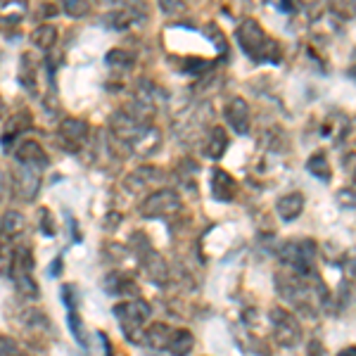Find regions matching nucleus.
<instances>
[{
	"label": "nucleus",
	"instance_id": "nucleus-19",
	"mask_svg": "<svg viewBox=\"0 0 356 356\" xmlns=\"http://www.w3.org/2000/svg\"><path fill=\"white\" fill-rule=\"evenodd\" d=\"M24 228H26V219H24V214H22V211H17V209L5 211L3 219H0V231L8 235V238L19 235Z\"/></svg>",
	"mask_w": 356,
	"mask_h": 356
},
{
	"label": "nucleus",
	"instance_id": "nucleus-31",
	"mask_svg": "<svg viewBox=\"0 0 356 356\" xmlns=\"http://www.w3.org/2000/svg\"><path fill=\"white\" fill-rule=\"evenodd\" d=\"M62 297H65V304L69 307V312H74L76 302H74V288H72V285H65V288H62Z\"/></svg>",
	"mask_w": 356,
	"mask_h": 356
},
{
	"label": "nucleus",
	"instance_id": "nucleus-29",
	"mask_svg": "<svg viewBox=\"0 0 356 356\" xmlns=\"http://www.w3.org/2000/svg\"><path fill=\"white\" fill-rule=\"evenodd\" d=\"M0 356H26L17 347V342L8 335H0Z\"/></svg>",
	"mask_w": 356,
	"mask_h": 356
},
{
	"label": "nucleus",
	"instance_id": "nucleus-18",
	"mask_svg": "<svg viewBox=\"0 0 356 356\" xmlns=\"http://www.w3.org/2000/svg\"><path fill=\"white\" fill-rule=\"evenodd\" d=\"M19 83L24 86L26 93H36V67H33V60H31V53H24L19 60Z\"/></svg>",
	"mask_w": 356,
	"mask_h": 356
},
{
	"label": "nucleus",
	"instance_id": "nucleus-25",
	"mask_svg": "<svg viewBox=\"0 0 356 356\" xmlns=\"http://www.w3.org/2000/svg\"><path fill=\"white\" fill-rule=\"evenodd\" d=\"M131 19H134L131 10H119V13H112V15L105 17L107 26H112V29H126V26H131Z\"/></svg>",
	"mask_w": 356,
	"mask_h": 356
},
{
	"label": "nucleus",
	"instance_id": "nucleus-2",
	"mask_svg": "<svg viewBox=\"0 0 356 356\" xmlns=\"http://www.w3.org/2000/svg\"><path fill=\"white\" fill-rule=\"evenodd\" d=\"M316 254H318V250H316V243L314 240H288V243L280 245V261L285 264L288 268H292V273L302 275V278H312L316 275Z\"/></svg>",
	"mask_w": 356,
	"mask_h": 356
},
{
	"label": "nucleus",
	"instance_id": "nucleus-24",
	"mask_svg": "<svg viewBox=\"0 0 356 356\" xmlns=\"http://www.w3.org/2000/svg\"><path fill=\"white\" fill-rule=\"evenodd\" d=\"M67 321H69V330H72V335H74V340H76L81 347H88V340H86V330H83V321H81V316H79L76 312H69L67 316Z\"/></svg>",
	"mask_w": 356,
	"mask_h": 356
},
{
	"label": "nucleus",
	"instance_id": "nucleus-34",
	"mask_svg": "<svg viewBox=\"0 0 356 356\" xmlns=\"http://www.w3.org/2000/svg\"><path fill=\"white\" fill-rule=\"evenodd\" d=\"M62 273V257H57L55 264H50V275H60Z\"/></svg>",
	"mask_w": 356,
	"mask_h": 356
},
{
	"label": "nucleus",
	"instance_id": "nucleus-15",
	"mask_svg": "<svg viewBox=\"0 0 356 356\" xmlns=\"http://www.w3.org/2000/svg\"><path fill=\"white\" fill-rule=\"evenodd\" d=\"M193 347H195L193 332L186 330V328H178V330H174V335H171L166 352H169L171 356H188L193 352Z\"/></svg>",
	"mask_w": 356,
	"mask_h": 356
},
{
	"label": "nucleus",
	"instance_id": "nucleus-36",
	"mask_svg": "<svg viewBox=\"0 0 356 356\" xmlns=\"http://www.w3.org/2000/svg\"><path fill=\"white\" fill-rule=\"evenodd\" d=\"M354 186H356V169H354Z\"/></svg>",
	"mask_w": 356,
	"mask_h": 356
},
{
	"label": "nucleus",
	"instance_id": "nucleus-16",
	"mask_svg": "<svg viewBox=\"0 0 356 356\" xmlns=\"http://www.w3.org/2000/svg\"><path fill=\"white\" fill-rule=\"evenodd\" d=\"M307 169H309V174L316 176V178H321L323 183H328L330 178H332V169H330V162H328V154H325L323 150L314 152L312 157H309Z\"/></svg>",
	"mask_w": 356,
	"mask_h": 356
},
{
	"label": "nucleus",
	"instance_id": "nucleus-9",
	"mask_svg": "<svg viewBox=\"0 0 356 356\" xmlns=\"http://www.w3.org/2000/svg\"><path fill=\"white\" fill-rule=\"evenodd\" d=\"M226 122L233 126L235 134H240V136L250 134V124H252L250 105H247L243 97H233L226 105Z\"/></svg>",
	"mask_w": 356,
	"mask_h": 356
},
{
	"label": "nucleus",
	"instance_id": "nucleus-5",
	"mask_svg": "<svg viewBox=\"0 0 356 356\" xmlns=\"http://www.w3.org/2000/svg\"><path fill=\"white\" fill-rule=\"evenodd\" d=\"M41 183H43V169L17 164L13 174V195L17 200H22V202H33L38 191H41Z\"/></svg>",
	"mask_w": 356,
	"mask_h": 356
},
{
	"label": "nucleus",
	"instance_id": "nucleus-37",
	"mask_svg": "<svg viewBox=\"0 0 356 356\" xmlns=\"http://www.w3.org/2000/svg\"><path fill=\"white\" fill-rule=\"evenodd\" d=\"M354 275H356V271H354Z\"/></svg>",
	"mask_w": 356,
	"mask_h": 356
},
{
	"label": "nucleus",
	"instance_id": "nucleus-6",
	"mask_svg": "<svg viewBox=\"0 0 356 356\" xmlns=\"http://www.w3.org/2000/svg\"><path fill=\"white\" fill-rule=\"evenodd\" d=\"M181 197H178L176 191H169V188H162V191H154L145 197V202L140 207V214L147 216V219H164V216H171L176 211H181Z\"/></svg>",
	"mask_w": 356,
	"mask_h": 356
},
{
	"label": "nucleus",
	"instance_id": "nucleus-17",
	"mask_svg": "<svg viewBox=\"0 0 356 356\" xmlns=\"http://www.w3.org/2000/svg\"><path fill=\"white\" fill-rule=\"evenodd\" d=\"M33 266H36V259H33L31 247H29V245L15 247V252H13V273H33Z\"/></svg>",
	"mask_w": 356,
	"mask_h": 356
},
{
	"label": "nucleus",
	"instance_id": "nucleus-22",
	"mask_svg": "<svg viewBox=\"0 0 356 356\" xmlns=\"http://www.w3.org/2000/svg\"><path fill=\"white\" fill-rule=\"evenodd\" d=\"M105 285H107L105 290L110 292V295H136L138 292L136 283L124 273H112L110 278L105 280Z\"/></svg>",
	"mask_w": 356,
	"mask_h": 356
},
{
	"label": "nucleus",
	"instance_id": "nucleus-35",
	"mask_svg": "<svg viewBox=\"0 0 356 356\" xmlns=\"http://www.w3.org/2000/svg\"><path fill=\"white\" fill-rule=\"evenodd\" d=\"M337 356H356V347H347V349H342Z\"/></svg>",
	"mask_w": 356,
	"mask_h": 356
},
{
	"label": "nucleus",
	"instance_id": "nucleus-28",
	"mask_svg": "<svg viewBox=\"0 0 356 356\" xmlns=\"http://www.w3.org/2000/svg\"><path fill=\"white\" fill-rule=\"evenodd\" d=\"M335 202L337 207H342V209H356V193L349 191V188H342V191H337L335 195Z\"/></svg>",
	"mask_w": 356,
	"mask_h": 356
},
{
	"label": "nucleus",
	"instance_id": "nucleus-1",
	"mask_svg": "<svg viewBox=\"0 0 356 356\" xmlns=\"http://www.w3.org/2000/svg\"><path fill=\"white\" fill-rule=\"evenodd\" d=\"M235 33H238V43L243 48V53L252 62H273V65H278L283 60L280 45L254 19H243V24L238 26Z\"/></svg>",
	"mask_w": 356,
	"mask_h": 356
},
{
	"label": "nucleus",
	"instance_id": "nucleus-8",
	"mask_svg": "<svg viewBox=\"0 0 356 356\" xmlns=\"http://www.w3.org/2000/svg\"><path fill=\"white\" fill-rule=\"evenodd\" d=\"M88 136H90L88 122H83V119H76V117L62 119L60 129H57V138H60V143H67L69 150H79Z\"/></svg>",
	"mask_w": 356,
	"mask_h": 356
},
{
	"label": "nucleus",
	"instance_id": "nucleus-4",
	"mask_svg": "<svg viewBox=\"0 0 356 356\" xmlns=\"http://www.w3.org/2000/svg\"><path fill=\"white\" fill-rule=\"evenodd\" d=\"M268 318H271L273 335L280 347L292 349L302 342V325L292 312H288V309H283V307H273L271 312H268Z\"/></svg>",
	"mask_w": 356,
	"mask_h": 356
},
{
	"label": "nucleus",
	"instance_id": "nucleus-21",
	"mask_svg": "<svg viewBox=\"0 0 356 356\" xmlns=\"http://www.w3.org/2000/svg\"><path fill=\"white\" fill-rule=\"evenodd\" d=\"M55 41H57V29H55L53 24H41V26L33 29V33H31V43L36 45L38 50H43V53H48V50L55 45Z\"/></svg>",
	"mask_w": 356,
	"mask_h": 356
},
{
	"label": "nucleus",
	"instance_id": "nucleus-11",
	"mask_svg": "<svg viewBox=\"0 0 356 356\" xmlns=\"http://www.w3.org/2000/svg\"><path fill=\"white\" fill-rule=\"evenodd\" d=\"M209 186H211V195H214L219 202H231V200L235 197V193H238V183H235V178L223 169L211 171Z\"/></svg>",
	"mask_w": 356,
	"mask_h": 356
},
{
	"label": "nucleus",
	"instance_id": "nucleus-33",
	"mask_svg": "<svg viewBox=\"0 0 356 356\" xmlns=\"http://www.w3.org/2000/svg\"><path fill=\"white\" fill-rule=\"evenodd\" d=\"M5 197H8V176L0 171V202H3Z\"/></svg>",
	"mask_w": 356,
	"mask_h": 356
},
{
	"label": "nucleus",
	"instance_id": "nucleus-14",
	"mask_svg": "<svg viewBox=\"0 0 356 356\" xmlns=\"http://www.w3.org/2000/svg\"><path fill=\"white\" fill-rule=\"evenodd\" d=\"M31 117H29V112H19V114H15L13 119H8V124H5V131H3V145L8 147L10 143L15 140V138H19V134H24V131L31 129Z\"/></svg>",
	"mask_w": 356,
	"mask_h": 356
},
{
	"label": "nucleus",
	"instance_id": "nucleus-32",
	"mask_svg": "<svg viewBox=\"0 0 356 356\" xmlns=\"http://www.w3.org/2000/svg\"><path fill=\"white\" fill-rule=\"evenodd\" d=\"M307 356H325L323 344H321L318 340H312V342H309V347H307Z\"/></svg>",
	"mask_w": 356,
	"mask_h": 356
},
{
	"label": "nucleus",
	"instance_id": "nucleus-30",
	"mask_svg": "<svg viewBox=\"0 0 356 356\" xmlns=\"http://www.w3.org/2000/svg\"><path fill=\"white\" fill-rule=\"evenodd\" d=\"M38 219H41V231L45 235H55V221H53V216H50V209L41 207V209H38Z\"/></svg>",
	"mask_w": 356,
	"mask_h": 356
},
{
	"label": "nucleus",
	"instance_id": "nucleus-12",
	"mask_svg": "<svg viewBox=\"0 0 356 356\" xmlns=\"http://www.w3.org/2000/svg\"><path fill=\"white\" fill-rule=\"evenodd\" d=\"M275 211L283 221H295L302 216L304 211V195L302 193H288L275 202Z\"/></svg>",
	"mask_w": 356,
	"mask_h": 356
},
{
	"label": "nucleus",
	"instance_id": "nucleus-13",
	"mask_svg": "<svg viewBox=\"0 0 356 356\" xmlns=\"http://www.w3.org/2000/svg\"><path fill=\"white\" fill-rule=\"evenodd\" d=\"M228 147V136L223 131V126H211L209 129V136L204 140V154L209 159H219Z\"/></svg>",
	"mask_w": 356,
	"mask_h": 356
},
{
	"label": "nucleus",
	"instance_id": "nucleus-10",
	"mask_svg": "<svg viewBox=\"0 0 356 356\" xmlns=\"http://www.w3.org/2000/svg\"><path fill=\"white\" fill-rule=\"evenodd\" d=\"M17 164H26V166H38V169H45L48 166V154L41 147V143L36 140H24L19 143L15 152Z\"/></svg>",
	"mask_w": 356,
	"mask_h": 356
},
{
	"label": "nucleus",
	"instance_id": "nucleus-27",
	"mask_svg": "<svg viewBox=\"0 0 356 356\" xmlns=\"http://www.w3.org/2000/svg\"><path fill=\"white\" fill-rule=\"evenodd\" d=\"M107 65H112V67H131V65H134V57L126 53V50H110V53H107Z\"/></svg>",
	"mask_w": 356,
	"mask_h": 356
},
{
	"label": "nucleus",
	"instance_id": "nucleus-3",
	"mask_svg": "<svg viewBox=\"0 0 356 356\" xmlns=\"http://www.w3.org/2000/svg\"><path fill=\"white\" fill-rule=\"evenodd\" d=\"M152 309L145 300H129L114 307V316L122 323V328L126 332L131 342H145V323L150 318Z\"/></svg>",
	"mask_w": 356,
	"mask_h": 356
},
{
	"label": "nucleus",
	"instance_id": "nucleus-23",
	"mask_svg": "<svg viewBox=\"0 0 356 356\" xmlns=\"http://www.w3.org/2000/svg\"><path fill=\"white\" fill-rule=\"evenodd\" d=\"M13 280L17 285V292L26 300H38L41 290H38V283L33 280V273H13Z\"/></svg>",
	"mask_w": 356,
	"mask_h": 356
},
{
	"label": "nucleus",
	"instance_id": "nucleus-26",
	"mask_svg": "<svg viewBox=\"0 0 356 356\" xmlns=\"http://www.w3.org/2000/svg\"><path fill=\"white\" fill-rule=\"evenodd\" d=\"M62 10H65V15L69 17H83L90 13V3H83V0H67V3H62Z\"/></svg>",
	"mask_w": 356,
	"mask_h": 356
},
{
	"label": "nucleus",
	"instance_id": "nucleus-20",
	"mask_svg": "<svg viewBox=\"0 0 356 356\" xmlns=\"http://www.w3.org/2000/svg\"><path fill=\"white\" fill-rule=\"evenodd\" d=\"M174 335V330L164 323H154L145 330V342L150 344L152 349H166L169 347V340Z\"/></svg>",
	"mask_w": 356,
	"mask_h": 356
},
{
	"label": "nucleus",
	"instance_id": "nucleus-7",
	"mask_svg": "<svg viewBox=\"0 0 356 356\" xmlns=\"http://www.w3.org/2000/svg\"><path fill=\"white\" fill-rule=\"evenodd\" d=\"M136 252H138V259H140L143 268H145L147 280L154 285H164L166 278H169V266H166L164 257L159 254V252H154L150 247V243H145L140 250H136Z\"/></svg>",
	"mask_w": 356,
	"mask_h": 356
}]
</instances>
